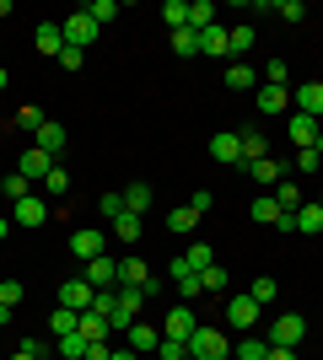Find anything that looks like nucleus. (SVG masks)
I'll return each instance as SVG.
<instances>
[{"instance_id": "20", "label": "nucleus", "mask_w": 323, "mask_h": 360, "mask_svg": "<svg viewBox=\"0 0 323 360\" xmlns=\"http://www.w3.org/2000/svg\"><path fill=\"white\" fill-rule=\"evenodd\" d=\"M270 199H275V205H280V210H286V215H296V210H302V205H308V199H302V188H296V183H291V172H286V178H280L275 188H270Z\"/></svg>"}, {"instance_id": "23", "label": "nucleus", "mask_w": 323, "mask_h": 360, "mask_svg": "<svg viewBox=\"0 0 323 360\" xmlns=\"http://www.w3.org/2000/svg\"><path fill=\"white\" fill-rule=\"evenodd\" d=\"M200 54H210V60H232V54H227V27H221V22H210V27L200 32Z\"/></svg>"}, {"instance_id": "34", "label": "nucleus", "mask_w": 323, "mask_h": 360, "mask_svg": "<svg viewBox=\"0 0 323 360\" xmlns=\"http://www.w3.org/2000/svg\"><path fill=\"white\" fill-rule=\"evenodd\" d=\"M291 226H296V231H323V210H318V205H302V210L291 215Z\"/></svg>"}, {"instance_id": "51", "label": "nucleus", "mask_w": 323, "mask_h": 360, "mask_svg": "<svg viewBox=\"0 0 323 360\" xmlns=\"http://www.w3.org/2000/svg\"><path fill=\"white\" fill-rule=\"evenodd\" d=\"M103 215H108V221H119V215H124V194H103Z\"/></svg>"}, {"instance_id": "5", "label": "nucleus", "mask_w": 323, "mask_h": 360, "mask_svg": "<svg viewBox=\"0 0 323 360\" xmlns=\"http://www.w3.org/2000/svg\"><path fill=\"white\" fill-rule=\"evenodd\" d=\"M259 317H264V307H259L253 296H232V301H227V323H232V328L253 333V328H259Z\"/></svg>"}, {"instance_id": "24", "label": "nucleus", "mask_w": 323, "mask_h": 360, "mask_svg": "<svg viewBox=\"0 0 323 360\" xmlns=\"http://www.w3.org/2000/svg\"><path fill=\"white\" fill-rule=\"evenodd\" d=\"M237 140H243V167L259 162V156H270V140H264V129H237Z\"/></svg>"}, {"instance_id": "33", "label": "nucleus", "mask_w": 323, "mask_h": 360, "mask_svg": "<svg viewBox=\"0 0 323 360\" xmlns=\"http://www.w3.org/2000/svg\"><path fill=\"white\" fill-rule=\"evenodd\" d=\"M280 215H286V210H280V205H275L270 194H259V199H253V221H264V226H280Z\"/></svg>"}, {"instance_id": "54", "label": "nucleus", "mask_w": 323, "mask_h": 360, "mask_svg": "<svg viewBox=\"0 0 323 360\" xmlns=\"http://www.w3.org/2000/svg\"><path fill=\"white\" fill-rule=\"evenodd\" d=\"M108 360H140V355H135V349H119V345H113V355H108Z\"/></svg>"}, {"instance_id": "47", "label": "nucleus", "mask_w": 323, "mask_h": 360, "mask_svg": "<svg viewBox=\"0 0 323 360\" xmlns=\"http://www.w3.org/2000/svg\"><path fill=\"white\" fill-rule=\"evenodd\" d=\"M323 167V146L318 150H296V172H318Z\"/></svg>"}, {"instance_id": "12", "label": "nucleus", "mask_w": 323, "mask_h": 360, "mask_svg": "<svg viewBox=\"0 0 323 360\" xmlns=\"http://www.w3.org/2000/svg\"><path fill=\"white\" fill-rule=\"evenodd\" d=\"M44 221H49V205L38 194H27V199L11 205V226H44Z\"/></svg>"}, {"instance_id": "59", "label": "nucleus", "mask_w": 323, "mask_h": 360, "mask_svg": "<svg viewBox=\"0 0 323 360\" xmlns=\"http://www.w3.org/2000/svg\"><path fill=\"white\" fill-rule=\"evenodd\" d=\"M318 129H323V119H318Z\"/></svg>"}, {"instance_id": "6", "label": "nucleus", "mask_w": 323, "mask_h": 360, "mask_svg": "<svg viewBox=\"0 0 323 360\" xmlns=\"http://www.w3.org/2000/svg\"><path fill=\"white\" fill-rule=\"evenodd\" d=\"M156 345H162V328H151V323H129L124 328V349H135V355H156Z\"/></svg>"}, {"instance_id": "44", "label": "nucleus", "mask_w": 323, "mask_h": 360, "mask_svg": "<svg viewBox=\"0 0 323 360\" xmlns=\"http://www.w3.org/2000/svg\"><path fill=\"white\" fill-rule=\"evenodd\" d=\"M44 194H54V199H60V194H70V178H65V167H54V172L44 178Z\"/></svg>"}, {"instance_id": "45", "label": "nucleus", "mask_w": 323, "mask_h": 360, "mask_svg": "<svg viewBox=\"0 0 323 360\" xmlns=\"http://www.w3.org/2000/svg\"><path fill=\"white\" fill-rule=\"evenodd\" d=\"M156 355H162V360H189V345H184V339H162Z\"/></svg>"}, {"instance_id": "38", "label": "nucleus", "mask_w": 323, "mask_h": 360, "mask_svg": "<svg viewBox=\"0 0 323 360\" xmlns=\"http://www.w3.org/2000/svg\"><path fill=\"white\" fill-rule=\"evenodd\" d=\"M81 11L92 16L97 27H108V22H113V16H119V6H113V0H92V6H81Z\"/></svg>"}, {"instance_id": "37", "label": "nucleus", "mask_w": 323, "mask_h": 360, "mask_svg": "<svg viewBox=\"0 0 323 360\" xmlns=\"http://www.w3.org/2000/svg\"><path fill=\"white\" fill-rule=\"evenodd\" d=\"M237 360H270V339H253V333H248L243 345H237Z\"/></svg>"}, {"instance_id": "49", "label": "nucleus", "mask_w": 323, "mask_h": 360, "mask_svg": "<svg viewBox=\"0 0 323 360\" xmlns=\"http://www.w3.org/2000/svg\"><path fill=\"white\" fill-rule=\"evenodd\" d=\"M275 16H286V22H302V16H308V6H302V0H280Z\"/></svg>"}, {"instance_id": "50", "label": "nucleus", "mask_w": 323, "mask_h": 360, "mask_svg": "<svg viewBox=\"0 0 323 360\" xmlns=\"http://www.w3.org/2000/svg\"><path fill=\"white\" fill-rule=\"evenodd\" d=\"M210 205H215V194H210V188H194V199H189V210H194V215H205Z\"/></svg>"}, {"instance_id": "16", "label": "nucleus", "mask_w": 323, "mask_h": 360, "mask_svg": "<svg viewBox=\"0 0 323 360\" xmlns=\"http://www.w3.org/2000/svg\"><path fill=\"white\" fill-rule=\"evenodd\" d=\"M291 140H296L302 150H318V146H323L318 119H308V113H291Z\"/></svg>"}, {"instance_id": "9", "label": "nucleus", "mask_w": 323, "mask_h": 360, "mask_svg": "<svg viewBox=\"0 0 323 360\" xmlns=\"http://www.w3.org/2000/svg\"><path fill=\"white\" fill-rule=\"evenodd\" d=\"M70 253H76L81 264L103 258V253H108V231H70Z\"/></svg>"}, {"instance_id": "32", "label": "nucleus", "mask_w": 323, "mask_h": 360, "mask_svg": "<svg viewBox=\"0 0 323 360\" xmlns=\"http://www.w3.org/2000/svg\"><path fill=\"white\" fill-rule=\"evenodd\" d=\"M162 22H167V32L189 27V0H167V6H162Z\"/></svg>"}, {"instance_id": "22", "label": "nucleus", "mask_w": 323, "mask_h": 360, "mask_svg": "<svg viewBox=\"0 0 323 360\" xmlns=\"http://www.w3.org/2000/svg\"><path fill=\"white\" fill-rule=\"evenodd\" d=\"M119 194H124V210H129V215H146V210L156 205L151 183H129V188H119Z\"/></svg>"}, {"instance_id": "21", "label": "nucleus", "mask_w": 323, "mask_h": 360, "mask_svg": "<svg viewBox=\"0 0 323 360\" xmlns=\"http://www.w3.org/2000/svg\"><path fill=\"white\" fill-rule=\"evenodd\" d=\"M253 108H259V113H286V108H291V91L286 86H259L253 91Z\"/></svg>"}, {"instance_id": "2", "label": "nucleus", "mask_w": 323, "mask_h": 360, "mask_svg": "<svg viewBox=\"0 0 323 360\" xmlns=\"http://www.w3.org/2000/svg\"><path fill=\"white\" fill-rule=\"evenodd\" d=\"M302 333H308V317L286 312V317H275V323H270V333H264V339H270L275 349H296V345H302Z\"/></svg>"}, {"instance_id": "7", "label": "nucleus", "mask_w": 323, "mask_h": 360, "mask_svg": "<svg viewBox=\"0 0 323 360\" xmlns=\"http://www.w3.org/2000/svg\"><path fill=\"white\" fill-rule=\"evenodd\" d=\"M167 274H172V285H178V296H184V301H200V296H205V280L189 269V258H172Z\"/></svg>"}, {"instance_id": "40", "label": "nucleus", "mask_w": 323, "mask_h": 360, "mask_svg": "<svg viewBox=\"0 0 323 360\" xmlns=\"http://www.w3.org/2000/svg\"><path fill=\"white\" fill-rule=\"evenodd\" d=\"M200 280H205V296H221V290H227V280H232V274L221 269V264H210V269H205Z\"/></svg>"}, {"instance_id": "13", "label": "nucleus", "mask_w": 323, "mask_h": 360, "mask_svg": "<svg viewBox=\"0 0 323 360\" xmlns=\"http://www.w3.org/2000/svg\"><path fill=\"white\" fill-rule=\"evenodd\" d=\"M280 178H286V167H280L275 156H259V162H248V183H259L264 194H270V188H275Z\"/></svg>"}, {"instance_id": "39", "label": "nucleus", "mask_w": 323, "mask_h": 360, "mask_svg": "<svg viewBox=\"0 0 323 360\" xmlns=\"http://www.w3.org/2000/svg\"><path fill=\"white\" fill-rule=\"evenodd\" d=\"M0 194H6V199H11V205H16V199H27V194H32V183L22 178V172H11V178L0 183Z\"/></svg>"}, {"instance_id": "53", "label": "nucleus", "mask_w": 323, "mask_h": 360, "mask_svg": "<svg viewBox=\"0 0 323 360\" xmlns=\"http://www.w3.org/2000/svg\"><path fill=\"white\" fill-rule=\"evenodd\" d=\"M270 360H296V349H275L270 345Z\"/></svg>"}, {"instance_id": "19", "label": "nucleus", "mask_w": 323, "mask_h": 360, "mask_svg": "<svg viewBox=\"0 0 323 360\" xmlns=\"http://www.w3.org/2000/svg\"><path fill=\"white\" fill-rule=\"evenodd\" d=\"M32 44H38V54L60 60V54H65V32H60V22H44V27L32 32Z\"/></svg>"}, {"instance_id": "11", "label": "nucleus", "mask_w": 323, "mask_h": 360, "mask_svg": "<svg viewBox=\"0 0 323 360\" xmlns=\"http://www.w3.org/2000/svg\"><path fill=\"white\" fill-rule=\"evenodd\" d=\"M92 296H97V290L87 285L81 274H76V280H65V285H60V307H70V312H92Z\"/></svg>"}, {"instance_id": "43", "label": "nucleus", "mask_w": 323, "mask_h": 360, "mask_svg": "<svg viewBox=\"0 0 323 360\" xmlns=\"http://www.w3.org/2000/svg\"><path fill=\"white\" fill-rule=\"evenodd\" d=\"M16 124H22V129H27V135H38V129H44V108H38V103H32V108H22V113H16Z\"/></svg>"}, {"instance_id": "58", "label": "nucleus", "mask_w": 323, "mask_h": 360, "mask_svg": "<svg viewBox=\"0 0 323 360\" xmlns=\"http://www.w3.org/2000/svg\"><path fill=\"white\" fill-rule=\"evenodd\" d=\"M318 210H323V194H318Z\"/></svg>"}, {"instance_id": "36", "label": "nucleus", "mask_w": 323, "mask_h": 360, "mask_svg": "<svg viewBox=\"0 0 323 360\" xmlns=\"http://www.w3.org/2000/svg\"><path fill=\"white\" fill-rule=\"evenodd\" d=\"M248 296L259 301V307H270V301L280 296V285H275V280H270V274H259V280H253V285H248Z\"/></svg>"}, {"instance_id": "18", "label": "nucleus", "mask_w": 323, "mask_h": 360, "mask_svg": "<svg viewBox=\"0 0 323 360\" xmlns=\"http://www.w3.org/2000/svg\"><path fill=\"white\" fill-rule=\"evenodd\" d=\"M227 86L232 91H259V70H253V60H232L227 65Z\"/></svg>"}, {"instance_id": "26", "label": "nucleus", "mask_w": 323, "mask_h": 360, "mask_svg": "<svg viewBox=\"0 0 323 360\" xmlns=\"http://www.w3.org/2000/svg\"><path fill=\"white\" fill-rule=\"evenodd\" d=\"M151 269H146V258H119V285H146Z\"/></svg>"}, {"instance_id": "15", "label": "nucleus", "mask_w": 323, "mask_h": 360, "mask_svg": "<svg viewBox=\"0 0 323 360\" xmlns=\"http://www.w3.org/2000/svg\"><path fill=\"white\" fill-rule=\"evenodd\" d=\"M291 113H308V119H323V81H308V86H296V97H291Z\"/></svg>"}, {"instance_id": "48", "label": "nucleus", "mask_w": 323, "mask_h": 360, "mask_svg": "<svg viewBox=\"0 0 323 360\" xmlns=\"http://www.w3.org/2000/svg\"><path fill=\"white\" fill-rule=\"evenodd\" d=\"M16 301H22V280H0V307L16 312Z\"/></svg>"}, {"instance_id": "25", "label": "nucleus", "mask_w": 323, "mask_h": 360, "mask_svg": "<svg viewBox=\"0 0 323 360\" xmlns=\"http://www.w3.org/2000/svg\"><path fill=\"white\" fill-rule=\"evenodd\" d=\"M32 146L44 150V156H60V150H65V129H60V124H44V129L32 135Z\"/></svg>"}, {"instance_id": "14", "label": "nucleus", "mask_w": 323, "mask_h": 360, "mask_svg": "<svg viewBox=\"0 0 323 360\" xmlns=\"http://www.w3.org/2000/svg\"><path fill=\"white\" fill-rule=\"evenodd\" d=\"M210 156L221 167H243V140L232 135V129H227V135H210Z\"/></svg>"}, {"instance_id": "10", "label": "nucleus", "mask_w": 323, "mask_h": 360, "mask_svg": "<svg viewBox=\"0 0 323 360\" xmlns=\"http://www.w3.org/2000/svg\"><path fill=\"white\" fill-rule=\"evenodd\" d=\"M16 172H22L27 183H44L49 172H54V156H44L38 146H27V150H22V162H16Z\"/></svg>"}, {"instance_id": "8", "label": "nucleus", "mask_w": 323, "mask_h": 360, "mask_svg": "<svg viewBox=\"0 0 323 360\" xmlns=\"http://www.w3.org/2000/svg\"><path fill=\"white\" fill-rule=\"evenodd\" d=\"M81 280H87L92 290H113V285H119V258H108V253H103V258H92Z\"/></svg>"}, {"instance_id": "55", "label": "nucleus", "mask_w": 323, "mask_h": 360, "mask_svg": "<svg viewBox=\"0 0 323 360\" xmlns=\"http://www.w3.org/2000/svg\"><path fill=\"white\" fill-rule=\"evenodd\" d=\"M6 231H11V215H0V242H6Z\"/></svg>"}, {"instance_id": "30", "label": "nucleus", "mask_w": 323, "mask_h": 360, "mask_svg": "<svg viewBox=\"0 0 323 360\" xmlns=\"http://www.w3.org/2000/svg\"><path fill=\"white\" fill-rule=\"evenodd\" d=\"M210 22H215V6H210V0H189V27L205 32Z\"/></svg>"}, {"instance_id": "35", "label": "nucleus", "mask_w": 323, "mask_h": 360, "mask_svg": "<svg viewBox=\"0 0 323 360\" xmlns=\"http://www.w3.org/2000/svg\"><path fill=\"white\" fill-rule=\"evenodd\" d=\"M172 49H178L184 60H194V54H200V32H194V27H178V32H172Z\"/></svg>"}, {"instance_id": "29", "label": "nucleus", "mask_w": 323, "mask_h": 360, "mask_svg": "<svg viewBox=\"0 0 323 360\" xmlns=\"http://www.w3.org/2000/svg\"><path fill=\"white\" fill-rule=\"evenodd\" d=\"M54 355L60 360H87V339H81V333H65V339H54Z\"/></svg>"}, {"instance_id": "27", "label": "nucleus", "mask_w": 323, "mask_h": 360, "mask_svg": "<svg viewBox=\"0 0 323 360\" xmlns=\"http://www.w3.org/2000/svg\"><path fill=\"white\" fill-rule=\"evenodd\" d=\"M248 49H253V27H248V22H243V27H227V54H232V60H243Z\"/></svg>"}, {"instance_id": "28", "label": "nucleus", "mask_w": 323, "mask_h": 360, "mask_svg": "<svg viewBox=\"0 0 323 360\" xmlns=\"http://www.w3.org/2000/svg\"><path fill=\"white\" fill-rule=\"evenodd\" d=\"M113 237H119V242H140V237H146V221H140V215H129V210H124L119 221H113Z\"/></svg>"}, {"instance_id": "41", "label": "nucleus", "mask_w": 323, "mask_h": 360, "mask_svg": "<svg viewBox=\"0 0 323 360\" xmlns=\"http://www.w3.org/2000/svg\"><path fill=\"white\" fill-rule=\"evenodd\" d=\"M189 269H194V274H205V269H210V264H215V253H210V248H205V242H194V248H189Z\"/></svg>"}, {"instance_id": "17", "label": "nucleus", "mask_w": 323, "mask_h": 360, "mask_svg": "<svg viewBox=\"0 0 323 360\" xmlns=\"http://www.w3.org/2000/svg\"><path fill=\"white\" fill-rule=\"evenodd\" d=\"M76 333L87 339V345H113V328H108V317H97V312H81Z\"/></svg>"}, {"instance_id": "4", "label": "nucleus", "mask_w": 323, "mask_h": 360, "mask_svg": "<svg viewBox=\"0 0 323 360\" xmlns=\"http://www.w3.org/2000/svg\"><path fill=\"white\" fill-rule=\"evenodd\" d=\"M60 32H65V49H87L103 27H97L87 11H76V16H65V22H60Z\"/></svg>"}, {"instance_id": "42", "label": "nucleus", "mask_w": 323, "mask_h": 360, "mask_svg": "<svg viewBox=\"0 0 323 360\" xmlns=\"http://www.w3.org/2000/svg\"><path fill=\"white\" fill-rule=\"evenodd\" d=\"M194 226H200V215L189 210V205L184 210H167V231H194Z\"/></svg>"}, {"instance_id": "3", "label": "nucleus", "mask_w": 323, "mask_h": 360, "mask_svg": "<svg viewBox=\"0 0 323 360\" xmlns=\"http://www.w3.org/2000/svg\"><path fill=\"white\" fill-rule=\"evenodd\" d=\"M194 328H200V317H194L189 301H178V307L162 317V339H184V345H189V333H194Z\"/></svg>"}, {"instance_id": "52", "label": "nucleus", "mask_w": 323, "mask_h": 360, "mask_svg": "<svg viewBox=\"0 0 323 360\" xmlns=\"http://www.w3.org/2000/svg\"><path fill=\"white\" fill-rule=\"evenodd\" d=\"M60 65H65V70H81V65H87V49H65Z\"/></svg>"}, {"instance_id": "1", "label": "nucleus", "mask_w": 323, "mask_h": 360, "mask_svg": "<svg viewBox=\"0 0 323 360\" xmlns=\"http://www.w3.org/2000/svg\"><path fill=\"white\" fill-rule=\"evenodd\" d=\"M189 360H232V339L221 328H210V323H200L189 333Z\"/></svg>"}, {"instance_id": "56", "label": "nucleus", "mask_w": 323, "mask_h": 360, "mask_svg": "<svg viewBox=\"0 0 323 360\" xmlns=\"http://www.w3.org/2000/svg\"><path fill=\"white\" fill-rule=\"evenodd\" d=\"M6 86H11V75H6V70H0V91H6Z\"/></svg>"}, {"instance_id": "46", "label": "nucleus", "mask_w": 323, "mask_h": 360, "mask_svg": "<svg viewBox=\"0 0 323 360\" xmlns=\"http://www.w3.org/2000/svg\"><path fill=\"white\" fill-rule=\"evenodd\" d=\"M286 75H291L286 60H270V65H264V86H286Z\"/></svg>"}, {"instance_id": "57", "label": "nucleus", "mask_w": 323, "mask_h": 360, "mask_svg": "<svg viewBox=\"0 0 323 360\" xmlns=\"http://www.w3.org/2000/svg\"><path fill=\"white\" fill-rule=\"evenodd\" d=\"M11 360H32V355H27V349H16V355H11Z\"/></svg>"}, {"instance_id": "31", "label": "nucleus", "mask_w": 323, "mask_h": 360, "mask_svg": "<svg viewBox=\"0 0 323 360\" xmlns=\"http://www.w3.org/2000/svg\"><path fill=\"white\" fill-rule=\"evenodd\" d=\"M81 312H70V307H54V317H49V328H54V339H65V333H76Z\"/></svg>"}]
</instances>
